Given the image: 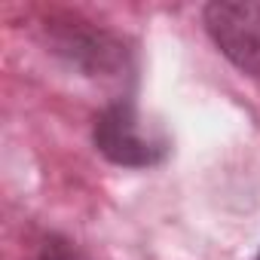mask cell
<instances>
[{
    "label": "cell",
    "instance_id": "obj_1",
    "mask_svg": "<svg viewBox=\"0 0 260 260\" xmlns=\"http://www.w3.org/2000/svg\"><path fill=\"white\" fill-rule=\"evenodd\" d=\"M92 144L95 150L119 166V169H153L162 166L172 153V141L166 132L150 128L132 98H116L92 122Z\"/></svg>",
    "mask_w": 260,
    "mask_h": 260
},
{
    "label": "cell",
    "instance_id": "obj_2",
    "mask_svg": "<svg viewBox=\"0 0 260 260\" xmlns=\"http://www.w3.org/2000/svg\"><path fill=\"white\" fill-rule=\"evenodd\" d=\"M202 22L230 64L260 77V0H214L202 10Z\"/></svg>",
    "mask_w": 260,
    "mask_h": 260
},
{
    "label": "cell",
    "instance_id": "obj_3",
    "mask_svg": "<svg viewBox=\"0 0 260 260\" xmlns=\"http://www.w3.org/2000/svg\"><path fill=\"white\" fill-rule=\"evenodd\" d=\"M37 260H89V257L77 248V242H71V239L52 233V236L43 239V245H40V251H37Z\"/></svg>",
    "mask_w": 260,
    "mask_h": 260
},
{
    "label": "cell",
    "instance_id": "obj_4",
    "mask_svg": "<svg viewBox=\"0 0 260 260\" xmlns=\"http://www.w3.org/2000/svg\"><path fill=\"white\" fill-rule=\"evenodd\" d=\"M254 260H260V251H257V257H254Z\"/></svg>",
    "mask_w": 260,
    "mask_h": 260
}]
</instances>
